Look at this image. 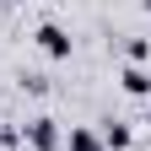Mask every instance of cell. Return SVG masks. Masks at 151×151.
Segmentation results:
<instances>
[{
	"label": "cell",
	"instance_id": "obj_1",
	"mask_svg": "<svg viewBox=\"0 0 151 151\" xmlns=\"http://www.w3.org/2000/svg\"><path fill=\"white\" fill-rule=\"evenodd\" d=\"M60 119H49V113H32V119L22 124V146L27 151H60Z\"/></svg>",
	"mask_w": 151,
	"mask_h": 151
},
{
	"label": "cell",
	"instance_id": "obj_2",
	"mask_svg": "<svg viewBox=\"0 0 151 151\" xmlns=\"http://www.w3.org/2000/svg\"><path fill=\"white\" fill-rule=\"evenodd\" d=\"M32 43H38V54H49V60H70V32L60 22H38Z\"/></svg>",
	"mask_w": 151,
	"mask_h": 151
},
{
	"label": "cell",
	"instance_id": "obj_3",
	"mask_svg": "<svg viewBox=\"0 0 151 151\" xmlns=\"http://www.w3.org/2000/svg\"><path fill=\"white\" fill-rule=\"evenodd\" d=\"M97 140H103V151H129V146H135V129H129L124 119H103Z\"/></svg>",
	"mask_w": 151,
	"mask_h": 151
},
{
	"label": "cell",
	"instance_id": "obj_4",
	"mask_svg": "<svg viewBox=\"0 0 151 151\" xmlns=\"http://www.w3.org/2000/svg\"><path fill=\"white\" fill-rule=\"evenodd\" d=\"M119 86L129 92V97H151V70L146 65H124L119 70Z\"/></svg>",
	"mask_w": 151,
	"mask_h": 151
},
{
	"label": "cell",
	"instance_id": "obj_5",
	"mask_svg": "<svg viewBox=\"0 0 151 151\" xmlns=\"http://www.w3.org/2000/svg\"><path fill=\"white\" fill-rule=\"evenodd\" d=\"M65 151H103V140H97V129H86V124H70Z\"/></svg>",
	"mask_w": 151,
	"mask_h": 151
},
{
	"label": "cell",
	"instance_id": "obj_6",
	"mask_svg": "<svg viewBox=\"0 0 151 151\" xmlns=\"http://www.w3.org/2000/svg\"><path fill=\"white\" fill-rule=\"evenodd\" d=\"M151 60V38H124V65H146Z\"/></svg>",
	"mask_w": 151,
	"mask_h": 151
},
{
	"label": "cell",
	"instance_id": "obj_7",
	"mask_svg": "<svg viewBox=\"0 0 151 151\" xmlns=\"http://www.w3.org/2000/svg\"><path fill=\"white\" fill-rule=\"evenodd\" d=\"M22 86L32 92V97H43V92H49V81H43V76H22Z\"/></svg>",
	"mask_w": 151,
	"mask_h": 151
},
{
	"label": "cell",
	"instance_id": "obj_8",
	"mask_svg": "<svg viewBox=\"0 0 151 151\" xmlns=\"http://www.w3.org/2000/svg\"><path fill=\"white\" fill-rule=\"evenodd\" d=\"M140 124H146V129H151V108H146V119H140Z\"/></svg>",
	"mask_w": 151,
	"mask_h": 151
},
{
	"label": "cell",
	"instance_id": "obj_9",
	"mask_svg": "<svg viewBox=\"0 0 151 151\" xmlns=\"http://www.w3.org/2000/svg\"><path fill=\"white\" fill-rule=\"evenodd\" d=\"M140 6H146V11H151V0H140Z\"/></svg>",
	"mask_w": 151,
	"mask_h": 151
}]
</instances>
